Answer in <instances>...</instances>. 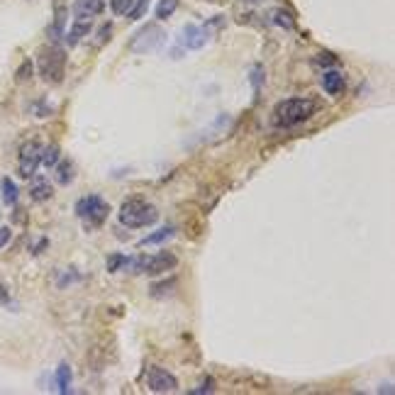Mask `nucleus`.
Returning a JSON list of instances; mask_svg holds the SVG:
<instances>
[{"label":"nucleus","instance_id":"nucleus-6","mask_svg":"<svg viewBox=\"0 0 395 395\" xmlns=\"http://www.w3.org/2000/svg\"><path fill=\"white\" fill-rule=\"evenodd\" d=\"M163 42H166L163 27H159V25H145V27L130 39V51L132 54H149V51H156Z\"/></svg>","mask_w":395,"mask_h":395},{"label":"nucleus","instance_id":"nucleus-16","mask_svg":"<svg viewBox=\"0 0 395 395\" xmlns=\"http://www.w3.org/2000/svg\"><path fill=\"white\" fill-rule=\"evenodd\" d=\"M173 232H176V227H171V225H166V227H161V229H156L154 234H147L145 239H142V247H149V244H161V242H166V239H171L173 237Z\"/></svg>","mask_w":395,"mask_h":395},{"label":"nucleus","instance_id":"nucleus-8","mask_svg":"<svg viewBox=\"0 0 395 395\" xmlns=\"http://www.w3.org/2000/svg\"><path fill=\"white\" fill-rule=\"evenodd\" d=\"M147 386L152 393H176L178 391V381L173 373H168L166 368L152 366L147 371Z\"/></svg>","mask_w":395,"mask_h":395},{"label":"nucleus","instance_id":"nucleus-11","mask_svg":"<svg viewBox=\"0 0 395 395\" xmlns=\"http://www.w3.org/2000/svg\"><path fill=\"white\" fill-rule=\"evenodd\" d=\"M105 0H76L74 3V20H93L100 15Z\"/></svg>","mask_w":395,"mask_h":395},{"label":"nucleus","instance_id":"nucleus-24","mask_svg":"<svg viewBox=\"0 0 395 395\" xmlns=\"http://www.w3.org/2000/svg\"><path fill=\"white\" fill-rule=\"evenodd\" d=\"M107 34H112V25L110 22H105L100 27V32H98V44H105L107 42Z\"/></svg>","mask_w":395,"mask_h":395},{"label":"nucleus","instance_id":"nucleus-12","mask_svg":"<svg viewBox=\"0 0 395 395\" xmlns=\"http://www.w3.org/2000/svg\"><path fill=\"white\" fill-rule=\"evenodd\" d=\"M91 25H93V20H74V22H71V29L64 34L66 44H69V47H76V44L91 32Z\"/></svg>","mask_w":395,"mask_h":395},{"label":"nucleus","instance_id":"nucleus-28","mask_svg":"<svg viewBox=\"0 0 395 395\" xmlns=\"http://www.w3.org/2000/svg\"><path fill=\"white\" fill-rule=\"evenodd\" d=\"M0 302H8V290H5L3 283H0Z\"/></svg>","mask_w":395,"mask_h":395},{"label":"nucleus","instance_id":"nucleus-20","mask_svg":"<svg viewBox=\"0 0 395 395\" xmlns=\"http://www.w3.org/2000/svg\"><path fill=\"white\" fill-rule=\"evenodd\" d=\"M61 159V149L56 145H49V147H42V163L47 168H54L56 161Z\"/></svg>","mask_w":395,"mask_h":395},{"label":"nucleus","instance_id":"nucleus-25","mask_svg":"<svg viewBox=\"0 0 395 395\" xmlns=\"http://www.w3.org/2000/svg\"><path fill=\"white\" fill-rule=\"evenodd\" d=\"M29 69H32V64H29V61H25V64L20 66V71H18V81H27L29 79Z\"/></svg>","mask_w":395,"mask_h":395},{"label":"nucleus","instance_id":"nucleus-1","mask_svg":"<svg viewBox=\"0 0 395 395\" xmlns=\"http://www.w3.org/2000/svg\"><path fill=\"white\" fill-rule=\"evenodd\" d=\"M312 112H315V102L310 98H288L281 100L279 105L271 112V125L281 127V130H288V127L302 125L305 120H310Z\"/></svg>","mask_w":395,"mask_h":395},{"label":"nucleus","instance_id":"nucleus-5","mask_svg":"<svg viewBox=\"0 0 395 395\" xmlns=\"http://www.w3.org/2000/svg\"><path fill=\"white\" fill-rule=\"evenodd\" d=\"M76 215L83 220L86 227L95 229L107 220V215H110V205H107L100 196H86L76 203Z\"/></svg>","mask_w":395,"mask_h":395},{"label":"nucleus","instance_id":"nucleus-2","mask_svg":"<svg viewBox=\"0 0 395 395\" xmlns=\"http://www.w3.org/2000/svg\"><path fill=\"white\" fill-rule=\"evenodd\" d=\"M117 217H120V225L127 229H142V227H149V225H154L159 220V213L154 205L145 203V200L140 198H132V200H125L120 208V213H117Z\"/></svg>","mask_w":395,"mask_h":395},{"label":"nucleus","instance_id":"nucleus-17","mask_svg":"<svg viewBox=\"0 0 395 395\" xmlns=\"http://www.w3.org/2000/svg\"><path fill=\"white\" fill-rule=\"evenodd\" d=\"M56 391L71 393V366L69 363H61V366L56 368Z\"/></svg>","mask_w":395,"mask_h":395},{"label":"nucleus","instance_id":"nucleus-19","mask_svg":"<svg viewBox=\"0 0 395 395\" xmlns=\"http://www.w3.org/2000/svg\"><path fill=\"white\" fill-rule=\"evenodd\" d=\"M176 10H178V0H159L154 15H156L159 20H168Z\"/></svg>","mask_w":395,"mask_h":395},{"label":"nucleus","instance_id":"nucleus-14","mask_svg":"<svg viewBox=\"0 0 395 395\" xmlns=\"http://www.w3.org/2000/svg\"><path fill=\"white\" fill-rule=\"evenodd\" d=\"M54 178L56 183H61V186H69L71 181H74V163L69 161V159H64V161H56L54 166Z\"/></svg>","mask_w":395,"mask_h":395},{"label":"nucleus","instance_id":"nucleus-23","mask_svg":"<svg viewBox=\"0 0 395 395\" xmlns=\"http://www.w3.org/2000/svg\"><path fill=\"white\" fill-rule=\"evenodd\" d=\"M127 256H120V254H115V256H110V259H107V271H110V274H115V271H120V269H127Z\"/></svg>","mask_w":395,"mask_h":395},{"label":"nucleus","instance_id":"nucleus-15","mask_svg":"<svg viewBox=\"0 0 395 395\" xmlns=\"http://www.w3.org/2000/svg\"><path fill=\"white\" fill-rule=\"evenodd\" d=\"M51 196H54V191H51V186L47 181H34L32 188H29V198H32V203H47V200H51Z\"/></svg>","mask_w":395,"mask_h":395},{"label":"nucleus","instance_id":"nucleus-13","mask_svg":"<svg viewBox=\"0 0 395 395\" xmlns=\"http://www.w3.org/2000/svg\"><path fill=\"white\" fill-rule=\"evenodd\" d=\"M322 88L327 95H340L344 91V76L340 71H325L322 74Z\"/></svg>","mask_w":395,"mask_h":395},{"label":"nucleus","instance_id":"nucleus-27","mask_svg":"<svg viewBox=\"0 0 395 395\" xmlns=\"http://www.w3.org/2000/svg\"><path fill=\"white\" fill-rule=\"evenodd\" d=\"M213 391H215V381H205L203 386L196 388L193 393H213Z\"/></svg>","mask_w":395,"mask_h":395},{"label":"nucleus","instance_id":"nucleus-22","mask_svg":"<svg viewBox=\"0 0 395 395\" xmlns=\"http://www.w3.org/2000/svg\"><path fill=\"white\" fill-rule=\"evenodd\" d=\"M137 0H110V8L115 15H130L135 10Z\"/></svg>","mask_w":395,"mask_h":395},{"label":"nucleus","instance_id":"nucleus-9","mask_svg":"<svg viewBox=\"0 0 395 395\" xmlns=\"http://www.w3.org/2000/svg\"><path fill=\"white\" fill-rule=\"evenodd\" d=\"M208 39H210L208 27H200V25L188 22V25H183L181 37H178V42H181V47H183V49L196 51V49H203L205 44H208Z\"/></svg>","mask_w":395,"mask_h":395},{"label":"nucleus","instance_id":"nucleus-29","mask_svg":"<svg viewBox=\"0 0 395 395\" xmlns=\"http://www.w3.org/2000/svg\"><path fill=\"white\" fill-rule=\"evenodd\" d=\"M244 3H261V0H244Z\"/></svg>","mask_w":395,"mask_h":395},{"label":"nucleus","instance_id":"nucleus-7","mask_svg":"<svg viewBox=\"0 0 395 395\" xmlns=\"http://www.w3.org/2000/svg\"><path fill=\"white\" fill-rule=\"evenodd\" d=\"M39 163H42V145L39 142H25L20 147V159H18V171L22 178H32L37 173Z\"/></svg>","mask_w":395,"mask_h":395},{"label":"nucleus","instance_id":"nucleus-18","mask_svg":"<svg viewBox=\"0 0 395 395\" xmlns=\"http://www.w3.org/2000/svg\"><path fill=\"white\" fill-rule=\"evenodd\" d=\"M0 191H3V203L5 205H10V208H13V205L18 203L20 191H18V186L13 183V178H3V183H0Z\"/></svg>","mask_w":395,"mask_h":395},{"label":"nucleus","instance_id":"nucleus-26","mask_svg":"<svg viewBox=\"0 0 395 395\" xmlns=\"http://www.w3.org/2000/svg\"><path fill=\"white\" fill-rule=\"evenodd\" d=\"M10 237H13V232H10L8 227H0V249H3L5 244L10 242Z\"/></svg>","mask_w":395,"mask_h":395},{"label":"nucleus","instance_id":"nucleus-21","mask_svg":"<svg viewBox=\"0 0 395 395\" xmlns=\"http://www.w3.org/2000/svg\"><path fill=\"white\" fill-rule=\"evenodd\" d=\"M274 25H279V27H283V29H293V15L290 13H286V10H274Z\"/></svg>","mask_w":395,"mask_h":395},{"label":"nucleus","instance_id":"nucleus-10","mask_svg":"<svg viewBox=\"0 0 395 395\" xmlns=\"http://www.w3.org/2000/svg\"><path fill=\"white\" fill-rule=\"evenodd\" d=\"M66 20H69V8H66L64 0H56L54 3V22H51V27H49L51 42H56V39H61L66 34Z\"/></svg>","mask_w":395,"mask_h":395},{"label":"nucleus","instance_id":"nucleus-4","mask_svg":"<svg viewBox=\"0 0 395 395\" xmlns=\"http://www.w3.org/2000/svg\"><path fill=\"white\" fill-rule=\"evenodd\" d=\"M178 266L176 254L171 251H159V254L152 256H140V259H130L127 261V269L125 271H135V274H145V276H161L168 274Z\"/></svg>","mask_w":395,"mask_h":395},{"label":"nucleus","instance_id":"nucleus-3","mask_svg":"<svg viewBox=\"0 0 395 395\" xmlns=\"http://www.w3.org/2000/svg\"><path fill=\"white\" fill-rule=\"evenodd\" d=\"M37 69H39V76H42L44 83L59 86L66 76V54L59 47H54V44L39 49Z\"/></svg>","mask_w":395,"mask_h":395}]
</instances>
